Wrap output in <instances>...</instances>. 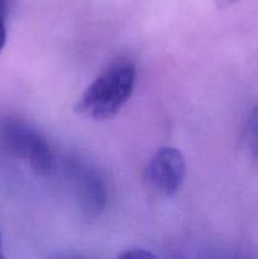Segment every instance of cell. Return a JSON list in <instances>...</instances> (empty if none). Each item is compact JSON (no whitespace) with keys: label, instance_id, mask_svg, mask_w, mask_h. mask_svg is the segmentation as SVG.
<instances>
[{"label":"cell","instance_id":"277c9868","mask_svg":"<svg viewBox=\"0 0 258 259\" xmlns=\"http://www.w3.org/2000/svg\"><path fill=\"white\" fill-rule=\"evenodd\" d=\"M186 175L185 158L179 149L162 147L152 156L146 169L149 186L158 194L171 196L181 187Z\"/></svg>","mask_w":258,"mask_h":259},{"label":"cell","instance_id":"ba28073f","mask_svg":"<svg viewBox=\"0 0 258 259\" xmlns=\"http://www.w3.org/2000/svg\"><path fill=\"white\" fill-rule=\"evenodd\" d=\"M214 2L219 8H224V7H228V5L233 4V3L238 2V0H214Z\"/></svg>","mask_w":258,"mask_h":259},{"label":"cell","instance_id":"7a4b0ae2","mask_svg":"<svg viewBox=\"0 0 258 259\" xmlns=\"http://www.w3.org/2000/svg\"><path fill=\"white\" fill-rule=\"evenodd\" d=\"M0 149L27 162L39 176H50L56 168L55 153L47 139L25 121L7 119L0 123Z\"/></svg>","mask_w":258,"mask_h":259},{"label":"cell","instance_id":"9c48e42d","mask_svg":"<svg viewBox=\"0 0 258 259\" xmlns=\"http://www.w3.org/2000/svg\"><path fill=\"white\" fill-rule=\"evenodd\" d=\"M0 258H3V237H2V230H0Z\"/></svg>","mask_w":258,"mask_h":259},{"label":"cell","instance_id":"5b68a950","mask_svg":"<svg viewBox=\"0 0 258 259\" xmlns=\"http://www.w3.org/2000/svg\"><path fill=\"white\" fill-rule=\"evenodd\" d=\"M245 142L250 156L258 163V106H255L248 118L245 126Z\"/></svg>","mask_w":258,"mask_h":259},{"label":"cell","instance_id":"6da1fadb","mask_svg":"<svg viewBox=\"0 0 258 259\" xmlns=\"http://www.w3.org/2000/svg\"><path fill=\"white\" fill-rule=\"evenodd\" d=\"M134 85L136 67L124 61L113 63L85 89L76 111L95 120L114 118L131 99Z\"/></svg>","mask_w":258,"mask_h":259},{"label":"cell","instance_id":"3957f363","mask_svg":"<svg viewBox=\"0 0 258 259\" xmlns=\"http://www.w3.org/2000/svg\"><path fill=\"white\" fill-rule=\"evenodd\" d=\"M68 182L81 211L88 217H98L108 204V185L103 175L82 161L72 159L66 167Z\"/></svg>","mask_w":258,"mask_h":259},{"label":"cell","instance_id":"52a82bcc","mask_svg":"<svg viewBox=\"0 0 258 259\" xmlns=\"http://www.w3.org/2000/svg\"><path fill=\"white\" fill-rule=\"evenodd\" d=\"M120 257L124 258H149V257H154L153 254H151L149 252H146L144 249H133L131 252H126L120 254Z\"/></svg>","mask_w":258,"mask_h":259},{"label":"cell","instance_id":"8992f818","mask_svg":"<svg viewBox=\"0 0 258 259\" xmlns=\"http://www.w3.org/2000/svg\"><path fill=\"white\" fill-rule=\"evenodd\" d=\"M7 2L5 0H0V52L3 51L5 42H7Z\"/></svg>","mask_w":258,"mask_h":259}]
</instances>
